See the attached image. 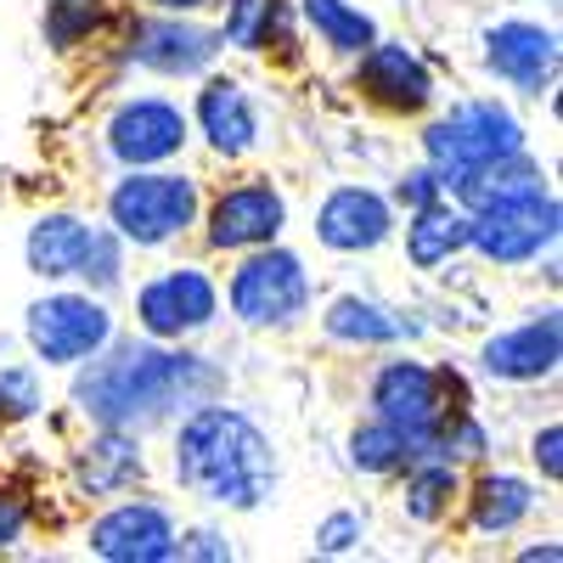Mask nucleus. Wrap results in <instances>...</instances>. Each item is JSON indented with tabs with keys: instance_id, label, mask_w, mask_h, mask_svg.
Listing matches in <instances>:
<instances>
[{
	"instance_id": "f257e3e1",
	"label": "nucleus",
	"mask_w": 563,
	"mask_h": 563,
	"mask_svg": "<svg viewBox=\"0 0 563 563\" xmlns=\"http://www.w3.org/2000/svg\"><path fill=\"white\" fill-rule=\"evenodd\" d=\"M214 389V372L198 355L180 350H119L113 361L90 366L79 384V406L108 422V429H124L135 417H164L169 406H186Z\"/></svg>"
},
{
	"instance_id": "f03ea898",
	"label": "nucleus",
	"mask_w": 563,
	"mask_h": 563,
	"mask_svg": "<svg viewBox=\"0 0 563 563\" xmlns=\"http://www.w3.org/2000/svg\"><path fill=\"white\" fill-rule=\"evenodd\" d=\"M175 474H180V485H192L209 501L254 507L271 490V479H276V462H271L265 434L254 429L249 417L225 411V406H209V411H198L180 429Z\"/></svg>"
},
{
	"instance_id": "7ed1b4c3",
	"label": "nucleus",
	"mask_w": 563,
	"mask_h": 563,
	"mask_svg": "<svg viewBox=\"0 0 563 563\" xmlns=\"http://www.w3.org/2000/svg\"><path fill=\"white\" fill-rule=\"evenodd\" d=\"M372 400H378V417L411 451H445L456 440V422H451L456 411L445 406V378H434L429 366H417V361L384 366Z\"/></svg>"
},
{
	"instance_id": "20e7f679",
	"label": "nucleus",
	"mask_w": 563,
	"mask_h": 563,
	"mask_svg": "<svg viewBox=\"0 0 563 563\" xmlns=\"http://www.w3.org/2000/svg\"><path fill=\"white\" fill-rule=\"evenodd\" d=\"M108 209H113V225L124 231L130 243L153 249V243H169L175 231L192 225L198 186L180 180V175H130V180H119V192L108 198Z\"/></svg>"
},
{
	"instance_id": "39448f33",
	"label": "nucleus",
	"mask_w": 563,
	"mask_h": 563,
	"mask_svg": "<svg viewBox=\"0 0 563 563\" xmlns=\"http://www.w3.org/2000/svg\"><path fill=\"white\" fill-rule=\"evenodd\" d=\"M519 147H525L519 119L501 113L496 102L456 108L451 119H440V124L429 130V153H434V164H445L451 175L479 169V164H501V158H519Z\"/></svg>"
},
{
	"instance_id": "423d86ee",
	"label": "nucleus",
	"mask_w": 563,
	"mask_h": 563,
	"mask_svg": "<svg viewBox=\"0 0 563 563\" xmlns=\"http://www.w3.org/2000/svg\"><path fill=\"white\" fill-rule=\"evenodd\" d=\"M552 238H558V203L547 192H519V198H501V203H485L467 214V243L501 265L530 260Z\"/></svg>"
},
{
	"instance_id": "0eeeda50",
	"label": "nucleus",
	"mask_w": 563,
	"mask_h": 563,
	"mask_svg": "<svg viewBox=\"0 0 563 563\" xmlns=\"http://www.w3.org/2000/svg\"><path fill=\"white\" fill-rule=\"evenodd\" d=\"M29 265L40 276H97V282H113L119 276V249L102 238V231H90L85 220L52 214V220L34 225Z\"/></svg>"
},
{
	"instance_id": "6e6552de",
	"label": "nucleus",
	"mask_w": 563,
	"mask_h": 563,
	"mask_svg": "<svg viewBox=\"0 0 563 563\" xmlns=\"http://www.w3.org/2000/svg\"><path fill=\"white\" fill-rule=\"evenodd\" d=\"M305 294H310L305 265H299L288 249L254 254V260L238 271V282H231V305H238L243 321H288V316H299Z\"/></svg>"
},
{
	"instance_id": "1a4fd4ad",
	"label": "nucleus",
	"mask_w": 563,
	"mask_h": 563,
	"mask_svg": "<svg viewBox=\"0 0 563 563\" xmlns=\"http://www.w3.org/2000/svg\"><path fill=\"white\" fill-rule=\"evenodd\" d=\"M108 333H113L108 310L90 299H74V294H57L29 310V339L45 361H85L108 344Z\"/></svg>"
},
{
	"instance_id": "9d476101",
	"label": "nucleus",
	"mask_w": 563,
	"mask_h": 563,
	"mask_svg": "<svg viewBox=\"0 0 563 563\" xmlns=\"http://www.w3.org/2000/svg\"><path fill=\"white\" fill-rule=\"evenodd\" d=\"M214 316V282L203 271H169L141 288V327L153 339H180Z\"/></svg>"
},
{
	"instance_id": "9b49d317",
	"label": "nucleus",
	"mask_w": 563,
	"mask_h": 563,
	"mask_svg": "<svg viewBox=\"0 0 563 563\" xmlns=\"http://www.w3.org/2000/svg\"><path fill=\"white\" fill-rule=\"evenodd\" d=\"M90 552L113 558V563H164L180 552V541L158 507H113L90 530Z\"/></svg>"
},
{
	"instance_id": "f8f14e48",
	"label": "nucleus",
	"mask_w": 563,
	"mask_h": 563,
	"mask_svg": "<svg viewBox=\"0 0 563 563\" xmlns=\"http://www.w3.org/2000/svg\"><path fill=\"white\" fill-rule=\"evenodd\" d=\"M108 141H113V153H119L124 164H164V158L180 153L186 119H180V108H169V102H130V108L113 113Z\"/></svg>"
},
{
	"instance_id": "ddd939ff",
	"label": "nucleus",
	"mask_w": 563,
	"mask_h": 563,
	"mask_svg": "<svg viewBox=\"0 0 563 563\" xmlns=\"http://www.w3.org/2000/svg\"><path fill=\"white\" fill-rule=\"evenodd\" d=\"M282 198L271 186H238L209 209V243L214 249H260L282 231Z\"/></svg>"
},
{
	"instance_id": "4468645a",
	"label": "nucleus",
	"mask_w": 563,
	"mask_h": 563,
	"mask_svg": "<svg viewBox=\"0 0 563 563\" xmlns=\"http://www.w3.org/2000/svg\"><path fill=\"white\" fill-rule=\"evenodd\" d=\"M361 90H366L372 102H384V108L417 113L422 102L434 97V79H429V68L406 52V45H366V57H361Z\"/></svg>"
},
{
	"instance_id": "2eb2a0df",
	"label": "nucleus",
	"mask_w": 563,
	"mask_h": 563,
	"mask_svg": "<svg viewBox=\"0 0 563 563\" xmlns=\"http://www.w3.org/2000/svg\"><path fill=\"white\" fill-rule=\"evenodd\" d=\"M316 231H321V243H327V249H344V254L372 249V243H384V238H389V203H384L378 192L344 186V192L327 198Z\"/></svg>"
},
{
	"instance_id": "dca6fc26",
	"label": "nucleus",
	"mask_w": 563,
	"mask_h": 563,
	"mask_svg": "<svg viewBox=\"0 0 563 563\" xmlns=\"http://www.w3.org/2000/svg\"><path fill=\"white\" fill-rule=\"evenodd\" d=\"M558 350H563V327H558V316H541V321L519 327V333L490 339L485 366L496 372V378H547V372L558 366Z\"/></svg>"
},
{
	"instance_id": "f3484780",
	"label": "nucleus",
	"mask_w": 563,
	"mask_h": 563,
	"mask_svg": "<svg viewBox=\"0 0 563 563\" xmlns=\"http://www.w3.org/2000/svg\"><path fill=\"white\" fill-rule=\"evenodd\" d=\"M490 68L501 79H512V85L536 90L558 68V40L547 29H536V23H501L490 34Z\"/></svg>"
},
{
	"instance_id": "a211bd4d",
	"label": "nucleus",
	"mask_w": 563,
	"mask_h": 563,
	"mask_svg": "<svg viewBox=\"0 0 563 563\" xmlns=\"http://www.w3.org/2000/svg\"><path fill=\"white\" fill-rule=\"evenodd\" d=\"M130 52L147 68H158V74H198L220 45H214V34L186 29V23H141Z\"/></svg>"
},
{
	"instance_id": "6ab92c4d",
	"label": "nucleus",
	"mask_w": 563,
	"mask_h": 563,
	"mask_svg": "<svg viewBox=\"0 0 563 563\" xmlns=\"http://www.w3.org/2000/svg\"><path fill=\"white\" fill-rule=\"evenodd\" d=\"M198 119H203V135L214 141V153L238 158L254 147V108L238 79H209L198 97Z\"/></svg>"
},
{
	"instance_id": "aec40b11",
	"label": "nucleus",
	"mask_w": 563,
	"mask_h": 563,
	"mask_svg": "<svg viewBox=\"0 0 563 563\" xmlns=\"http://www.w3.org/2000/svg\"><path fill=\"white\" fill-rule=\"evenodd\" d=\"M406 249H411V265H422V271L451 260L456 249H467V214H456L451 203H422L406 231Z\"/></svg>"
},
{
	"instance_id": "412c9836",
	"label": "nucleus",
	"mask_w": 563,
	"mask_h": 563,
	"mask_svg": "<svg viewBox=\"0 0 563 563\" xmlns=\"http://www.w3.org/2000/svg\"><path fill=\"white\" fill-rule=\"evenodd\" d=\"M530 485L525 479H507V474H496V479H479V490H474V525L479 530H512L530 512Z\"/></svg>"
},
{
	"instance_id": "4be33fe9",
	"label": "nucleus",
	"mask_w": 563,
	"mask_h": 563,
	"mask_svg": "<svg viewBox=\"0 0 563 563\" xmlns=\"http://www.w3.org/2000/svg\"><path fill=\"white\" fill-rule=\"evenodd\" d=\"M305 18L327 45H339V52H366L372 45V18L355 12L350 0H305Z\"/></svg>"
},
{
	"instance_id": "5701e85b",
	"label": "nucleus",
	"mask_w": 563,
	"mask_h": 563,
	"mask_svg": "<svg viewBox=\"0 0 563 563\" xmlns=\"http://www.w3.org/2000/svg\"><path fill=\"white\" fill-rule=\"evenodd\" d=\"M327 333L355 339V344H389V339L406 333V321H395L389 310L366 305V299H339L333 310H327Z\"/></svg>"
},
{
	"instance_id": "b1692460",
	"label": "nucleus",
	"mask_w": 563,
	"mask_h": 563,
	"mask_svg": "<svg viewBox=\"0 0 563 563\" xmlns=\"http://www.w3.org/2000/svg\"><path fill=\"white\" fill-rule=\"evenodd\" d=\"M135 474H141V456H135L124 440L90 445V456L79 462V479H85L90 490H113V485H124V479H135Z\"/></svg>"
},
{
	"instance_id": "393cba45",
	"label": "nucleus",
	"mask_w": 563,
	"mask_h": 563,
	"mask_svg": "<svg viewBox=\"0 0 563 563\" xmlns=\"http://www.w3.org/2000/svg\"><path fill=\"white\" fill-rule=\"evenodd\" d=\"M276 29V0H231V18H225V40L243 45V52H260Z\"/></svg>"
},
{
	"instance_id": "a878e982",
	"label": "nucleus",
	"mask_w": 563,
	"mask_h": 563,
	"mask_svg": "<svg viewBox=\"0 0 563 563\" xmlns=\"http://www.w3.org/2000/svg\"><path fill=\"white\" fill-rule=\"evenodd\" d=\"M406 456H411V445L389 429V422L355 434V467H366V474H389V467H400Z\"/></svg>"
},
{
	"instance_id": "bb28decb",
	"label": "nucleus",
	"mask_w": 563,
	"mask_h": 563,
	"mask_svg": "<svg viewBox=\"0 0 563 563\" xmlns=\"http://www.w3.org/2000/svg\"><path fill=\"white\" fill-rule=\"evenodd\" d=\"M451 490H456L451 462H434V467H422V474L411 479V496H406V507L417 512V519H440V512H445V501H451Z\"/></svg>"
},
{
	"instance_id": "cd10ccee",
	"label": "nucleus",
	"mask_w": 563,
	"mask_h": 563,
	"mask_svg": "<svg viewBox=\"0 0 563 563\" xmlns=\"http://www.w3.org/2000/svg\"><path fill=\"white\" fill-rule=\"evenodd\" d=\"M97 23H102V0H52V40L57 45H74Z\"/></svg>"
},
{
	"instance_id": "c85d7f7f",
	"label": "nucleus",
	"mask_w": 563,
	"mask_h": 563,
	"mask_svg": "<svg viewBox=\"0 0 563 563\" xmlns=\"http://www.w3.org/2000/svg\"><path fill=\"white\" fill-rule=\"evenodd\" d=\"M23 525H29V507H23V496L0 490V547H12V541L23 536Z\"/></svg>"
},
{
	"instance_id": "c756f323",
	"label": "nucleus",
	"mask_w": 563,
	"mask_h": 563,
	"mask_svg": "<svg viewBox=\"0 0 563 563\" xmlns=\"http://www.w3.org/2000/svg\"><path fill=\"white\" fill-rule=\"evenodd\" d=\"M558 445H563V429L552 422V429L536 440V462L547 467V479H563V456H558Z\"/></svg>"
},
{
	"instance_id": "7c9ffc66",
	"label": "nucleus",
	"mask_w": 563,
	"mask_h": 563,
	"mask_svg": "<svg viewBox=\"0 0 563 563\" xmlns=\"http://www.w3.org/2000/svg\"><path fill=\"white\" fill-rule=\"evenodd\" d=\"M355 536H361V519H350V512H344V519H333V525L321 530V547H327V552H344Z\"/></svg>"
},
{
	"instance_id": "2f4dec72",
	"label": "nucleus",
	"mask_w": 563,
	"mask_h": 563,
	"mask_svg": "<svg viewBox=\"0 0 563 563\" xmlns=\"http://www.w3.org/2000/svg\"><path fill=\"white\" fill-rule=\"evenodd\" d=\"M158 7H164V12H198L203 0H158Z\"/></svg>"
}]
</instances>
